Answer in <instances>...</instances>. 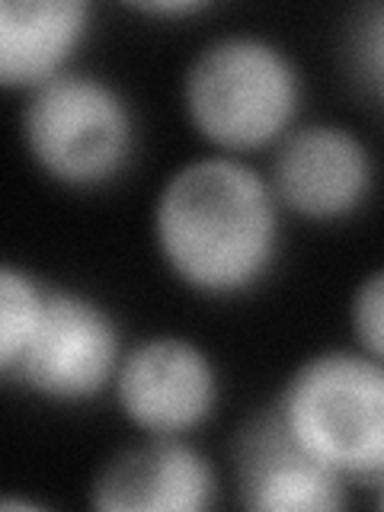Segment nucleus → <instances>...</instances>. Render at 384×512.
Masks as SVG:
<instances>
[{
    "mask_svg": "<svg viewBox=\"0 0 384 512\" xmlns=\"http://www.w3.org/2000/svg\"><path fill=\"white\" fill-rule=\"evenodd\" d=\"M282 218L263 170L208 154L167 176L154 202V247L186 292L231 301L256 292L279 263Z\"/></svg>",
    "mask_w": 384,
    "mask_h": 512,
    "instance_id": "1",
    "label": "nucleus"
},
{
    "mask_svg": "<svg viewBox=\"0 0 384 512\" xmlns=\"http://www.w3.org/2000/svg\"><path fill=\"white\" fill-rule=\"evenodd\" d=\"M304 80L276 39L228 32L205 42L183 74V112L208 148L228 157L276 151L298 128Z\"/></svg>",
    "mask_w": 384,
    "mask_h": 512,
    "instance_id": "2",
    "label": "nucleus"
},
{
    "mask_svg": "<svg viewBox=\"0 0 384 512\" xmlns=\"http://www.w3.org/2000/svg\"><path fill=\"white\" fill-rule=\"evenodd\" d=\"M301 448L346 484H384V365L362 349L304 359L276 397Z\"/></svg>",
    "mask_w": 384,
    "mask_h": 512,
    "instance_id": "3",
    "label": "nucleus"
},
{
    "mask_svg": "<svg viewBox=\"0 0 384 512\" xmlns=\"http://www.w3.org/2000/svg\"><path fill=\"white\" fill-rule=\"evenodd\" d=\"M20 132L29 164L71 192L112 186L138 154V116L128 96L77 68L26 96Z\"/></svg>",
    "mask_w": 384,
    "mask_h": 512,
    "instance_id": "4",
    "label": "nucleus"
},
{
    "mask_svg": "<svg viewBox=\"0 0 384 512\" xmlns=\"http://www.w3.org/2000/svg\"><path fill=\"white\" fill-rule=\"evenodd\" d=\"M125 349L119 320L103 301L77 288L48 285L39 327L4 381L45 404H93L112 394Z\"/></svg>",
    "mask_w": 384,
    "mask_h": 512,
    "instance_id": "5",
    "label": "nucleus"
},
{
    "mask_svg": "<svg viewBox=\"0 0 384 512\" xmlns=\"http://www.w3.org/2000/svg\"><path fill=\"white\" fill-rule=\"evenodd\" d=\"M112 400L141 436H192L221 404V375L186 336H148L125 349Z\"/></svg>",
    "mask_w": 384,
    "mask_h": 512,
    "instance_id": "6",
    "label": "nucleus"
},
{
    "mask_svg": "<svg viewBox=\"0 0 384 512\" xmlns=\"http://www.w3.org/2000/svg\"><path fill=\"white\" fill-rule=\"evenodd\" d=\"M266 180L285 215L340 224L368 205L378 167L356 132L333 122H301L276 144Z\"/></svg>",
    "mask_w": 384,
    "mask_h": 512,
    "instance_id": "7",
    "label": "nucleus"
},
{
    "mask_svg": "<svg viewBox=\"0 0 384 512\" xmlns=\"http://www.w3.org/2000/svg\"><path fill=\"white\" fill-rule=\"evenodd\" d=\"M231 461L237 503L250 512H336L349 500V484L301 448L276 400L240 426Z\"/></svg>",
    "mask_w": 384,
    "mask_h": 512,
    "instance_id": "8",
    "label": "nucleus"
},
{
    "mask_svg": "<svg viewBox=\"0 0 384 512\" xmlns=\"http://www.w3.org/2000/svg\"><path fill=\"white\" fill-rule=\"evenodd\" d=\"M218 471L189 436H144L112 455L90 484L96 512H205L218 503Z\"/></svg>",
    "mask_w": 384,
    "mask_h": 512,
    "instance_id": "9",
    "label": "nucleus"
},
{
    "mask_svg": "<svg viewBox=\"0 0 384 512\" xmlns=\"http://www.w3.org/2000/svg\"><path fill=\"white\" fill-rule=\"evenodd\" d=\"M93 29L87 0H4L0 4V87L32 93L74 71Z\"/></svg>",
    "mask_w": 384,
    "mask_h": 512,
    "instance_id": "10",
    "label": "nucleus"
},
{
    "mask_svg": "<svg viewBox=\"0 0 384 512\" xmlns=\"http://www.w3.org/2000/svg\"><path fill=\"white\" fill-rule=\"evenodd\" d=\"M48 282H39L29 269L7 263L0 269V378L20 362L32 333L39 327Z\"/></svg>",
    "mask_w": 384,
    "mask_h": 512,
    "instance_id": "11",
    "label": "nucleus"
},
{
    "mask_svg": "<svg viewBox=\"0 0 384 512\" xmlns=\"http://www.w3.org/2000/svg\"><path fill=\"white\" fill-rule=\"evenodd\" d=\"M349 61L365 93L384 106V4L359 13L349 39Z\"/></svg>",
    "mask_w": 384,
    "mask_h": 512,
    "instance_id": "12",
    "label": "nucleus"
},
{
    "mask_svg": "<svg viewBox=\"0 0 384 512\" xmlns=\"http://www.w3.org/2000/svg\"><path fill=\"white\" fill-rule=\"evenodd\" d=\"M352 343L384 365V266L368 272L349 301Z\"/></svg>",
    "mask_w": 384,
    "mask_h": 512,
    "instance_id": "13",
    "label": "nucleus"
},
{
    "mask_svg": "<svg viewBox=\"0 0 384 512\" xmlns=\"http://www.w3.org/2000/svg\"><path fill=\"white\" fill-rule=\"evenodd\" d=\"M208 0H154V4H132V10L154 16V20H189V16L208 13Z\"/></svg>",
    "mask_w": 384,
    "mask_h": 512,
    "instance_id": "14",
    "label": "nucleus"
},
{
    "mask_svg": "<svg viewBox=\"0 0 384 512\" xmlns=\"http://www.w3.org/2000/svg\"><path fill=\"white\" fill-rule=\"evenodd\" d=\"M375 493H378V509H384V484H381V487H378Z\"/></svg>",
    "mask_w": 384,
    "mask_h": 512,
    "instance_id": "15",
    "label": "nucleus"
}]
</instances>
